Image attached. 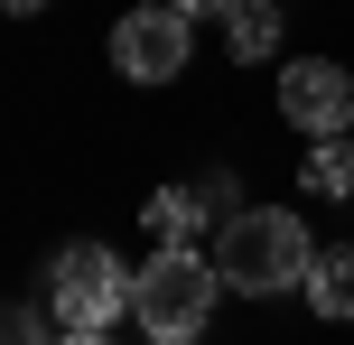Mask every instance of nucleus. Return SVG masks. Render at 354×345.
Listing matches in <instances>:
<instances>
[{
    "mask_svg": "<svg viewBox=\"0 0 354 345\" xmlns=\"http://www.w3.org/2000/svg\"><path fill=\"white\" fill-rule=\"evenodd\" d=\"M196 19L177 10V0H140V10L112 28V66L131 75V84H168V75H187V47H196Z\"/></svg>",
    "mask_w": 354,
    "mask_h": 345,
    "instance_id": "nucleus-4",
    "label": "nucleus"
},
{
    "mask_svg": "<svg viewBox=\"0 0 354 345\" xmlns=\"http://www.w3.org/2000/svg\"><path fill=\"white\" fill-rule=\"evenodd\" d=\"M140 224H149L159 243H196V224H214V215H205V196H196V187H159V196L140 205Z\"/></svg>",
    "mask_w": 354,
    "mask_h": 345,
    "instance_id": "nucleus-8",
    "label": "nucleus"
},
{
    "mask_svg": "<svg viewBox=\"0 0 354 345\" xmlns=\"http://www.w3.org/2000/svg\"><path fill=\"white\" fill-rule=\"evenodd\" d=\"M56 345H112V336H56Z\"/></svg>",
    "mask_w": 354,
    "mask_h": 345,
    "instance_id": "nucleus-11",
    "label": "nucleus"
},
{
    "mask_svg": "<svg viewBox=\"0 0 354 345\" xmlns=\"http://www.w3.org/2000/svg\"><path fill=\"white\" fill-rule=\"evenodd\" d=\"M308 187H317V196H354V149H345V131H336V140H317Z\"/></svg>",
    "mask_w": 354,
    "mask_h": 345,
    "instance_id": "nucleus-9",
    "label": "nucleus"
},
{
    "mask_svg": "<svg viewBox=\"0 0 354 345\" xmlns=\"http://www.w3.org/2000/svg\"><path fill=\"white\" fill-rule=\"evenodd\" d=\"M10 10H19V19H28V10H47V0H10Z\"/></svg>",
    "mask_w": 354,
    "mask_h": 345,
    "instance_id": "nucleus-12",
    "label": "nucleus"
},
{
    "mask_svg": "<svg viewBox=\"0 0 354 345\" xmlns=\"http://www.w3.org/2000/svg\"><path fill=\"white\" fill-rule=\"evenodd\" d=\"M280 122H299L308 140H336L354 122V75L326 66V56H289L280 66Z\"/></svg>",
    "mask_w": 354,
    "mask_h": 345,
    "instance_id": "nucleus-5",
    "label": "nucleus"
},
{
    "mask_svg": "<svg viewBox=\"0 0 354 345\" xmlns=\"http://www.w3.org/2000/svg\"><path fill=\"white\" fill-rule=\"evenodd\" d=\"M131 280L122 261L103 252V243H66L47 271V308H56V336H112V317L131 308Z\"/></svg>",
    "mask_w": 354,
    "mask_h": 345,
    "instance_id": "nucleus-3",
    "label": "nucleus"
},
{
    "mask_svg": "<svg viewBox=\"0 0 354 345\" xmlns=\"http://www.w3.org/2000/svg\"><path fill=\"white\" fill-rule=\"evenodd\" d=\"M214 271L243 299H280V290H308L317 243H308V224L280 215V205H243L233 224H214Z\"/></svg>",
    "mask_w": 354,
    "mask_h": 345,
    "instance_id": "nucleus-1",
    "label": "nucleus"
},
{
    "mask_svg": "<svg viewBox=\"0 0 354 345\" xmlns=\"http://www.w3.org/2000/svg\"><path fill=\"white\" fill-rule=\"evenodd\" d=\"M177 10H187V19H224L233 0H177Z\"/></svg>",
    "mask_w": 354,
    "mask_h": 345,
    "instance_id": "nucleus-10",
    "label": "nucleus"
},
{
    "mask_svg": "<svg viewBox=\"0 0 354 345\" xmlns=\"http://www.w3.org/2000/svg\"><path fill=\"white\" fill-rule=\"evenodd\" d=\"M308 308L336 317V327H354V243L317 252V271H308Z\"/></svg>",
    "mask_w": 354,
    "mask_h": 345,
    "instance_id": "nucleus-7",
    "label": "nucleus"
},
{
    "mask_svg": "<svg viewBox=\"0 0 354 345\" xmlns=\"http://www.w3.org/2000/svg\"><path fill=\"white\" fill-rule=\"evenodd\" d=\"M214 290H224L214 252H196V243H159V252L140 261V280H131V317H140L159 345H205Z\"/></svg>",
    "mask_w": 354,
    "mask_h": 345,
    "instance_id": "nucleus-2",
    "label": "nucleus"
},
{
    "mask_svg": "<svg viewBox=\"0 0 354 345\" xmlns=\"http://www.w3.org/2000/svg\"><path fill=\"white\" fill-rule=\"evenodd\" d=\"M224 47L243 56V66L280 56V0H233V10H224Z\"/></svg>",
    "mask_w": 354,
    "mask_h": 345,
    "instance_id": "nucleus-6",
    "label": "nucleus"
}]
</instances>
